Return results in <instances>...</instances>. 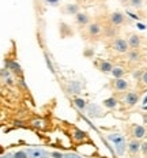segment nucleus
<instances>
[{
	"instance_id": "72a5a7b5",
	"label": "nucleus",
	"mask_w": 147,
	"mask_h": 158,
	"mask_svg": "<svg viewBox=\"0 0 147 158\" xmlns=\"http://www.w3.org/2000/svg\"><path fill=\"white\" fill-rule=\"evenodd\" d=\"M33 124H34L35 127H42V124L44 123H42V121H35V123H33Z\"/></svg>"
},
{
	"instance_id": "7c9ffc66",
	"label": "nucleus",
	"mask_w": 147,
	"mask_h": 158,
	"mask_svg": "<svg viewBox=\"0 0 147 158\" xmlns=\"http://www.w3.org/2000/svg\"><path fill=\"white\" fill-rule=\"evenodd\" d=\"M105 33H106V35H108V37H113V35H114V33H116V31H114V29L109 27V29H108V31L105 30Z\"/></svg>"
},
{
	"instance_id": "1a4fd4ad",
	"label": "nucleus",
	"mask_w": 147,
	"mask_h": 158,
	"mask_svg": "<svg viewBox=\"0 0 147 158\" xmlns=\"http://www.w3.org/2000/svg\"><path fill=\"white\" fill-rule=\"evenodd\" d=\"M128 86H129V83L125 81V79H123V78L114 79V81H113V87H114V90H117V91L128 90Z\"/></svg>"
},
{
	"instance_id": "f03ea898",
	"label": "nucleus",
	"mask_w": 147,
	"mask_h": 158,
	"mask_svg": "<svg viewBox=\"0 0 147 158\" xmlns=\"http://www.w3.org/2000/svg\"><path fill=\"white\" fill-rule=\"evenodd\" d=\"M109 22L112 26H121L125 22V15L121 11H114L109 15Z\"/></svg>"
},
{
	"instance_id": "0eeeda50",
	"label": "nucleus",
	"mask_w": 147,
	"mask_h": 158,
	"mask_svg": "<svg viewBox=\"0 0 147 158\" xmlns=\"http://www.w3.org/2000/svg\"><path fill=\"white\" fill-rule=\"evenodd\" d=\"M101 31H102V26L98 23V22H93V23H89V26H87V33H89L91 37L100 35Z\"/></svg>"
},
{
	"instance_id": "2eb2a0df",
	"label": "nucleus",
	"mask_w": 147,
	"mask_h": 158,
	"mask_svg": "<svg viewBox=\"0 0 147 158\" xmlns=\"http://www.w3.org/2000/svg\"><path fill=\"white\" fill-rule=\"evenodd\" d=\"M64 14H68V15H76L79 12V6L78 4H65L64 7Z\"/></svg>"
},
{
	"instance_id": "20e7f679",
	"label": "nucleus",
	"mask_w": 147,
	"mask_h": 158,
	"mask_svg": "<svg viewBox=\"0 0 147 158\" xmlns=\"http://www.w3.org/2000/svg\"><path fill=\"white\" fill-rule=\"evenodd\" d=\"M75 22H76L78 26H82V27H84V26H89L90 23V16L89 14H86V12H78L76 15H75Z\"/></svg>"
},
{
	"instance_id": "aec40b11",
	"label": "nucleus",
	"mask_w": 147,
	"mask_h": 158,
	"mask_svg": "<svg viewBox=\"0 0 147 158\" xmlns=\"http://www.w3.org/2000/svg\"><path fill=\"white\" fill-rule=\"evenodd\" d=\"M110 74L113 75L114 79H120V78H123L124 74H125V70H124L123 67H113V70Z\"/></svg>"
},
{
	"instance_id": "f257e3e1",
	"label": "nucleus",
	"mask_w": 147,
	"mask_h": 158,
	"mask_svg": "<svg viewBox=\"0 0 147 158\" xmlns=\"http://www.w3.org/2000/svg\"><path fill=\"white\" fill-rule=\"evenodd\" d=\"M112 48L117 52V53H127V52L129 51L128 41H125L124 38H114L113 44H112Z\"/></svg>"
},
{
	"instance_id": "4be33fe9",
	"label": "nucleus",
	"mask_w": 147,
	"mask_h": 158,
	"mask_svg": "<svg viewBox=\"0 0 147 158\" xmlns=\"http://www.w3.org/2000/svg\"><path fill=\"white\" fill-rule=\"evenodd\" d=\"M86 136H87V135H86V132H83V131L76 130L74 132V139H76V140H83Z\"/></svg>"
},
{
	"instance_id": "7ed1b4c3",
	"label": "nucleus",
	"mask_w": 147,
	"mask_h": 158,
	"mask_svg": "<svg viewBox=\"0 0 147 158\" xmlns=\"http://www.w3.org/2000/svg\"><path fill=\"white\" fill-rule=\"evenodd\" d=\"M29 158H48L51 154L44 149H27L26 150Z\"/></svg>"
},
{
	"instance_id": "c756f323",
	"label": "nucleus",
	"mask_w": 147,
	"mask_h": 158,
	"mask_svg": "<svg viewBox=\"0 0 147 158\" xmlns=\"http://www.w3.org/2000/svg\"><path fill=\"white\" fill-rule=\"evenodd\" d=\"M44 2L49 6H57L59 3H60V0H44Z\"/></svg>"
},
{
	"instance_id": "473e14b6",
	"label": "nucleus",
	"mask_w": 147,
	"mask_h": 158,
	"mask_svg": "<svg viewBox=\"0 0 147 158\" xmlns=\"http://www.w3.org/2000/svg\"><path fill=\"white\" fill-rule=\"evenodd\" d=\"M0 158H14V154H4V156H2V157H0Z\"/></svg>"
},
{
	"instance_id": "e433bc0d",
	"label": "nucleus",
	"mask_w": 147,
	"mask_h": 158,
	"mask_svg": "<svg viewBox=\"0 0 147 158\" xmlns=\"http://www.w3.org/2000/svg\"><path fill=\"white\" fill-rule=\"evenodd\" d=\"M100 2H106V0H100Z\"/></svg>"
},
{
	"instance_id": "4468645a",
	"label": "nucleus",
	"mask_w": 147,
	"mask_h": 158,
	"mask_svg": "<svg viewBox=\"0 0 147 158\" xmlns=\"http://www.w3.org/2000/svg\"><path fill=\"white\" fill-rule=\"evenodd\" d=\"M98 68H100V71L102 74H110L113 70V64L108 60H101L100 64H98Z\"/></svg>"
},
{
	"instance_id": "a878e982",
	"label": "nucleus",
	"mask_w": 147,
	"mask_h": 158,
	"mask_svg": "<svg viewBox=\"0 0 147 158\" xmlns=\"http://www.w3.org/2000/svg\"><path fill=\"white\" fill-rule=\"evenodd\" d=\"M140 151L143 153V156L147 157V140H146V142H143V143H142V146H140Z\"/></svg>"
},
{
	"instance_id": "f8f14e48",
	"label": "nucleus",
	"mask_w": 147,
	"mask_h": 158,
	"mask_svg": "<svg viewBox=\"0 0 147 158\" xmlns=\"http://www.w3.org/2000/svg\"><path fill=\"white\" fill-rule=\"evenodd\" d=\"M86 109H87V113H89L90 117H98V116H101V114H102L101 108L98 106V105H96V104H89Z\"/></svg>"
},
{
	"instance_id": "c9c22d12",
	"label": "nucleus",
	"mask_w": 147,
	"mask_h": 158,
	"mask_svg": "<svg viewBox=\"0 0 147 158\" xmlns=\"http://www.w3.org/2000/svg\"><path fill=\"white\" fill-rule=\"evenodd\" d=\"M146 102H147V97H146V100H145V104H146Z\"/></svg>"
},
{
	"instance_id": "bb28decb",
	"label": "nucleus",
	"mask_w": 147,
	"mask_h": 158,
	"mask_svg": "<svg viewBox=\"0 0 147 158\" xmlns=\"http://www.w3.org/2000/svg\"><path fill=\"white\" fill-rule=\"evenodd\" d=\"M52 158H64V154L60 153V151H53V153L51 154Z\"/></svg>"
},
{
	"instance_id": "f704fd0d",
	"label": "nucleus",
	"mask_w": 147,
	"mask_h": 158,
	"mask_svg": "<svg viewBox=\"0 0 147 158\" xmlns=\"http://www.w3.org/2000/svg\"><path fill=\"white\" fill-rule=\"evenodd\" d=\"M119 2H120V3H128L129 0H119Z\"/></svg>"
},
{
	"instance_id": "9d476101",
	"label": "nucleus",
	"mask_w": 147,
	"mask_h": 158,
	"mask_svg": "<svg viewBox=\"0 0 147 158\" xmlns=\"http://www.w3.org/2000/svg\"><path fill=\"white\" fill-rule=\"evenodd\" d=\"M138 101H139V94L136 93V91H129V93H127L125 104L128 105V106H135V105L138 104Z\"/></svg>"
},
{
	"instance_id": "5701e85b",
	"label": "nucleus",
	"mask_w": 147,
	"mask_h": 158,
	"mask_svg": "<svg viewBox=\"0 0 147 158\" xmlns=\"http://www.w3.org/2000/svg\"><path fill=\"white\" fill-rule=\"evenodd\" d=\"M129 6L132 8H139V7H142V4H143V0H129Z\"/></svg>"
},
{
	"instance_id": "f3484780",
	"label": "nucleus",
	"mask_w": 147,
	"mask_h": 158,
	"mask_svg": "<svg viewBox=\"0 0 147 158\" xmlns=\"http://www.w3.org/2000/svg\"><path fill=\"white\" fill-rule=\"evenodd\" d=\"M102 104L105 108H108V109H114V108L117 106V104H119V101H117L114 97H109V98H106V100H104Z\"/></svg>"
},
{
	"instance_id": "cd10ccee",
	"label": "nucleus",
	"mask_w": 147,
	"mask_h": 158,
	"mask_svg": "<svg viewBox=\"0 0 147 158\" xmlns=\"http://www.w3.org/2000/svg\"><path fill=\"white\" fill-rule=\"evenodd\" d=\"M0 77H2V78H8L10 77V71L7 70V68L2 70V71H0Z\"/></svg>"
},
{
	"instance_id": "ddd939ff",
	"label": "nucleus",
	"mask_w": 147,
	"mask_h": 158,
	"mask_svg": "<svg viewBox=\"0 0 147 158\" xmlns=\"http://www.w3.org/2000/svg\"><path fill=\"white\" fill-rule=\"evenodd\" d=\"M142 44V38L139 37L138 34H131L129 38H128V45L131 49H138Z\"/></svg>"
},
{
	"instance_id": "393cba45",
	"label": "nucleus",
	"mask_w": 147,
	"mask_h": 158,
	"mask_svg": "<svg viewBox=\"0 0 147 158\" xmlns=\"http://www.w3.org/2000/svg\"><path fill=\"white\" fill-rule=\"evenodd\" d=\"M64 158H83V157L79 156V154H76V153H65Z\"/></svg>"
},
{
	"instance_id": "6e6552de",
	"label": "nucleus",
	"mask_w": 147,
	"mask_h": 158,
	"mask_svg": "<svg viewBox=\"0 0 147 158\" xmlns=\"http://www.w3.org/2000/svg\"><path fill=\"white\" fill-rule=\"evenodd\" d=\"M6 68L8 71H12L16 75H22V67L15 60H6Z\"/></svg>"
},
{
	"instance_id": "9b49d317",
	"label": "nucleus",
	"mask_w": 147,
	"mask_h": 158,
	"mask_svg": "<svg viewBox=\"0 0 147 158\" xmlns=\"http://www.w3.org/2000/svg\"><path fill=\"white\" fill-rule=\"evenodd\" d=\"M80 90H82V85L78 81H72L67 85V91L70 94H79Z\"/></svg>"
},
{
	"instance_id": "6ab92c4d",
	"label": "nucleus",
	"mask_w": 147,
	"mask_h": 158,
	"mask_svg": "<svg viewBox=\"0 0 147 158\" xmlns=\"http://www.w3.org/2000/svg\"><path fill=\"white\" fill-rule=\"evenodd\" d=\"M72 102H74V105H75V106H76L79 110H84V109L87 108V102L83 100V98H78V97H76V98H74Z\"/></svg>"
},
{
	"instance_id": "39448f33",
	"label": "nucleus",
	"mask_w": 147,
	"mask_h": 158,
	"mask_svg": "<svg viewBox=\"0 0 147 158\" xmlns=\"http://www.w3.org/2000/svg\"><path fill=\"white\" fill-rule=\"evenodd\" d=\"M140 146H142V143L139 142V139H132L127 144V150H128V153L131 156H136L140 151Z\"/></svg>"
},
{
	"instance_id": "c85d7f7f",
	"label": "nucleus",
	"mask_w": 147,
	"mask_h": 158,
	"mask_svg": "<svg viewBox=\"0 0 147 158\" xmlns=\"http://www.w3.org/2000/svg\"><path fill=\"white\" fill-rule=\"evenodd\" d=\"M93 49H90V48H87V49H84V52H83V55L86 56V57H91V56H93Z\"/></svg>"
},
{
	"instance_id": "423d86ee",
	"label": "nucleus",
	"mask_w": 147,
	"mask_h": 158,
	"mask_svg": "<svg viewBox=\"0 0 147 158\" xmlns=\"http://www.w3.org/2000/svg\"><path fill=\"white\" fill-rule=\"evenodd\" d=\"M132 135H133V138L135 139H143V138L147 135V131H146V128L145 126H139V124H135L132 128Z\"/></svg>"
},
{
	"instance_id": "dca6fc26",
	"label": "nucleus",
	"mask_w": 147,
	"mask_h": 158,
	"mask_svg": "<svg viewBox=\"0 0 147 158\" xmlns=\"http://www.w3.org/2000/svg\"><path fill=\"white\" fill-rule=\"evenodd\" d=\"M127 57H128V60H131V61H139L140 53L138 49H129V51L127 52Z\"/></svg>"
},
{
	"instance_id": "b1692460",
	"label": "nucleus",
	"mask_w": 147,
	"mask_h": 158,
	"mask_svg": "<svg viewBox=\"0 0 147 158\" xmlns=\"http://www.w3.org/2000/svg\"><path fill=\"white\" fill-rule=\"evenodd\" d=\"M14 158H29V156L26 153V150H19L14 153Z\"/></svg>"
},
{
	"instance_id": "a211bd4d",
	"label": "nucleus",
	"mask_w": 147,
	"mask_h": 158,
	"mask_svg": "<svg viewBox=\"0 0 147 158\" xmlns=\"http://www.w3.org/2000/svg\"><path fill=\"white\" fill-rule=\"evenodd\" d=\"M108 139H109L112 143H114V144L125 142V139H124V136L121 134H109V135H108Z\"/></svg>"
},
{
	"instance_id": "2f4dec72",
	"label": "nucleus",
	"mask_w": 147,
	"mask_h": 158,
	"mask_svg": "<svg viewBox=\"0 0 147 158\" xmlns=\"http://www.w3.org/2000/svg\"><path fill=\"white\" fill-rule=\"evenodd\" d=\"M142 82H143L145 85H147V71L142 74Z\"/></svg>"
},
{
	"instance_id": "412c9836",
	"label": "nucleus",
	"mask_w": 147,
	"mask_h": 158,
	"mask_svg": "<svg viewBox=\"0 0 147 158\" xmlns=\"http://www.w3.org/2000/svg\"><path fill=\"white\" fill-rule=\"evenodd\" d=\"M125 150H127V144H125V142H121V143L114 144V151H116L117 156H123V154L125 153Z\"/></svg>"
}]
</instances>
